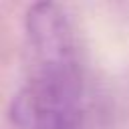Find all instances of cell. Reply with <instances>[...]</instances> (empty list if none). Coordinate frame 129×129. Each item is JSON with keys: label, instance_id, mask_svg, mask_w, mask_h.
I'll use <instances>...</instances> for the list:
<instances>
[{"label": "cell", "instance_id": "6da1fadb", "mask_svg": "<svg viewBox=\"0 0 129 129\" xmlns=\"http://www.w3.org/2000/svg\"><path fill=\"white\" fill-rule=\"evenodd\" d=\"M32 71L10 105L16 129H93V97L77 34L62 6L26 12Z\"/></svg>", "mask_w": 129, "mask_h": 129}]
</instances>
